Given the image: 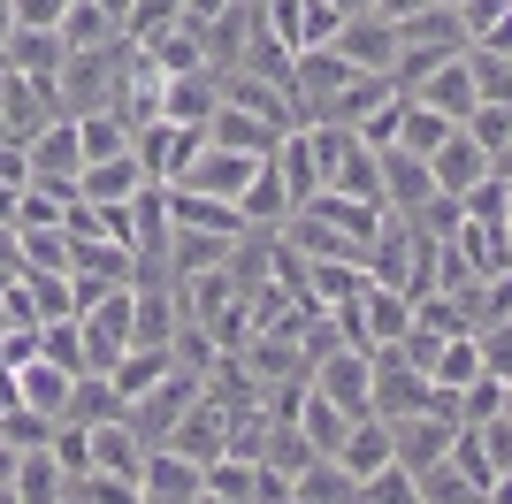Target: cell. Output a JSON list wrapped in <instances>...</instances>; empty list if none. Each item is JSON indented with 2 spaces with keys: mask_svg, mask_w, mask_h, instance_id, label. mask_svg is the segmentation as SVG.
<instances>
[{
  "mask_svg": "<svg viewBox=\"0 0 512 504\" xmlns=\"http://www.w3.org/2000/svg\"><path fill=\"white\" fill-rule=\"evenodd\" d=\"M199 146H207V130H176V123H146L138 138H130V153H138V168H146V184H184V168L199 161Z\"/></svg>",
  "mask_w": 512,
  "mask_h": 504,
  "instance_id": "obj_6",
  "label": "cell"
},
{
  "mask_svg": "<svg viewBox=\"0 0 512 504\" xmlns=\"http://www.w3.org/2000/svg\"><path fill=\"white\" fill-rule=\"evenodd\" d=\"M291 504H360V482H352L337 459H314L299 482H291Z\"/></svg>",
  "mask_w": 512,
  "mask_h": 504,
  "instance_id": "obj_24",
  "label": "cell"
},
{
  "mask_svg": "<svg viewBox=\"0 0 512 504\" xmlns=\"http://www.w3.org/2000/svg\"><path fill=\"white\" fill-rule=\"evenodd\" d=\"M214 107H222V77L214 69H192V77H161V123L176 130H207Z\"/></svg>",
  "mask_w": 512,
  "mask_h": 504,
  "instance_id": "obj_12",
  "label": "cell"
},
{
  "mask_svg": "<svg viewBox=\"0 0 512 504\" xmlns=\"http://www.w3.org/2000/svg\"><path fill=\"white\" fill-rule=\"evenodd\" d=\"M505 222H512V184H505Z\"/></svg>",
  "mask_w": 512,
  "mask_h": 504,
  "instance_id": "obj_44",
  "label": "cell"
},
{
  "mask_svg": "<svg viewBox=\"0 0 512 504\" xmlns=\"http://www.w3.org/2000/svg\"><path fill=\"white\" fill-rule=\"evenodd\" d=\"M199 390H207V375H192V367H176V375L161 382V390H146V398L130 405L123 420H130V428H138V436L153 443V451H161V443H169L176 428H184V413L199 405Z\"/></svg>",
  "mask_w": 512,
  "mask_h": 504,
  "instance_id": "obj_4",
  "label": "cell"
},
{
  "mask_svg": "<svg viewBox=\"0 0 512 504\" xmlns=\"http://www.w3.org/2000/svg\"><path fill=\"white\" fill-rule=\"evenodd\" d=\"M85 375H69V367H54V359H23L16 367V413H31V420H46V428H62L69 420V390H77Z\"/></svg>",
  "mask_w": 512,
  "mask_h": 504,
  "instance_id": "obj_9",
  "label": "cell"
},
{
  "mask_svg": "<svg viewBox=\"0 0 512 504\" xmlns=\"http://www.w3.org/2000/svg\"><path fill=\"white\" fill-rule=\"evenodd\" d=\"M428 176H436V191H444V199H467V191L482 184V176H490V153L474 146L467 130H451L444 146L428 153Z\"/></svg>",
  "mask_w": 512,
  "mask_h": 504,
  "instance_id": "obj_17",
  "label": "cell"
},
{
  "mask_svg": "<svg viewBox=\"0 0 512 504\" xmlns=\"http://www.w3.org/2000/svg\"><path fill=\"white\" fill-rule=\"evenodd\" d=\"M444 413L459 420V428H482V420H497V413H505V382H497V375H482V382H467V390H451V398H444Z\"/></svg>",
  "mask_w": 512,
  "mask_h": 504,
  "instance_id": "obj_27",
  "label": "cell"
},
{
  "mask_svg": "<svg viewBox=\"0 0 512 504\" xmlns=\"http://www.w3.org/2000/svg\"><path fill=\"white\" fill-rule=\"evenodd\" d=\"M23 298H31V314L46 321H77V291H69V275H23Z\"/></svg>",
  "mask_w": 512,
  "mask_h": 504,
  "instance_id": "obj_30",
  "label": "cell"
},
{
  "mask_svg": "<svg viewBox=\"0 0 512 504\" xmlns=\"http://www.w3.org/2000/svg\"><path fill=\"white\" fill-rule=\"evenodd\" d=\"M39 359L69 367V375H85V336H77V321H46V329H39Z\"/></svg>",
  "mask_w": 512,
  "mask_h": 504,
  "instance_id": "obj_34",
  "label": "cell"
},
{
  "mask_svg": "<svg viewBox=\"0 0 512 504\" xmlns=\"http://www.w3.org/2000/svg\"><path fill=\"white\" fill-rule=\"evenodd\" d=\"M253 176H260V161H253V153L199 146V161L184 168V184H169V191H199V199H222V207H237V199L253 191Z\"/></svg>",
  "mask_w": 512,
  "mask_h": 504,
  "instance_id": "obj_10",
  "label": "cell"
},
{
  "mask_svg": "<svg viewBox=\"0 0 512 504\" xmlns=\"http://www.w3.org/2000/svg\"><path fill=\"white\" fill-rule=\"evenodd\" d=\"M8 8H16V31H54L69 0H8Z\"/></svg>",
  "mask_w": 512,
  "mask_h": 504,
  "instance_id": "obj_37",
  "label": "cell"
},
{
  "mask_svg": "<svg viewBox=\"0 0 512 504\" xmlns=\"http://www.w3.org/2000/svg\"><path fill=\"white\" fill-rule=\"evenodd\" d=\"M146 191V168H138V153H115V161H92L85 176H77V199H92V207H130Z\"/></svg>",
  "mask_w": 512,
  "mask_h": 504,
  "instance_id": "obj_19",
  "label": "cell"
},
{
  "mask_svg": "<svg viewBox=\"0 0 512 504\" xmlns=\"http://www.w3.org/2000/svg\"><path fill=\"white\" fill-rule=\"evenodd\" d=\"M490 367H482V344L474 336H444L436 352H428V390H436V405L451 398V390H467V382H482Z\"/></svg>",
  "mask_w": 512,
  "mask_h": 504,
  "instance_id": "obj_22",
  "label": "cell"
},
{
  "mask_svg": "<svg viewBox=\"0 0 512 504\" xmlns=\"http://www.w3.org/2000/svg\"><path fill=\"white\" fill-rule=\"evenodd\" d=\"M329 459H337L352 482H375L383 466H398V451H390V420H375V413L352 420V428H344V443L329 451Z\"/></svg>",
  "mask_w": 512,
  "mask_h": 504,
  "instance_id": "obj_14",
  "label": "cell"
},
{
  "mask_svg": "<svg viewBox=\"0 0 512 504\" xmlns=\"http://www.w3.org/2000/svg\"><path fill=\"white\" fill-rule=\"evenodd\" d=\"M360 504H421V482H413L406 466H383L375 482H360Z\"/></svg>",
  "mask_w": 512,
  "mask_h": 504,
  "instance_id": "obj_35",
  "label": "cell"
},
{
  "mask_svg": "<svg viewBox=\"0 0 512 504\" xmlns=\"http://www.w3.org/2000/svg\"><path fill=\"white\" fill-rule=\"evenodd\" d=\"M306 390L314 398H329L344 420H367V390H375V359L352 352V344H337V352H321L314 367H306Z\"/></svg>",
  "mask_w": 512,
  "mask_h": 504,
  "instance_id": "obj_2",
  "label": "cell"
},
{
  "mask_svg": "<svg viewBox=\"0 0 512 504\" xmlns=\"http://www.w3.org/2000/svg\"><path fill=\"white\" fill-rule=\"evenodd\" d=\"M436 8H451V16H459V8H467V0H436Z\"/></svg>",
  "mask_w": 512,
  "mask_h": 504,
  "instance_id": "obj_43",
  "label": "cell"
},
{
  "mask_svg": "<svg viewBox=\"0 0 512 504\" xmlns=\"http://www.w3.org/2000/svg\"><path fill=\"white\" fill-rule=\"evenodd\" d=\"M62 62H69L62 31H8V77H23V84H54V77H62Z\"/></svg>",
  "mask_w": 512,
  "mask_h": 504,
  "instance_id": "obj_20",
  "label": "cell"
},
{
  "mask_svg": "<svg viewBox=\"0 0 512 504\" xmlns=\"http://www.w3.org/2000/svg\"><path fill=\"white\" fill-rule=\"evenodd\" d=\"M54 31H62V46H69V54H100V46H115V39H123V16H115V8H100V0H69Z\"/></svg>",
  "mask_w": 512,
  "mask_h": 504,
  "instance_id": "obj_23",
  "label": "cell"
},
{
  "mask_svg": "<svg viewBox=\"0 0 512 504\" xmlns=\"http://www.w3.org/2000/svg\"><path fill=\"white\" fill-rule=\"evenodd\" d=\"M451 443H459V420L436 405V413H413V420H390V451L406 474H428V466L451 459Z\"/></svg>",
  "mask_w": 512,
  "mask_h": 504,
  "instance_id": "obj_7",
  "label": "cell"
},
{
  "mask_svg": "<svg viewBox=\"0 0 512 504\" xmlns=\"http://www.w3.org/2000/svg\"><path fill=\"white\" fill-rule=\"evenodd\" d=\"M451 130H459V123H444V115H436V107L406 100V123H398V146H406V153H421V161H428V153L444 146Z\"/></svg>",
  "mask_w": 512,
  "mask_h": 504,
  "instance_id": "obj_31",
  "label": "cell"
},
{
  "mask_svg": "<svg viewBox=\"0 0 512 504\" xmlns=\"http://www.w3.org/2000/svg\"><path fill=\"white\" fill-rule=\"evenodd\" d=\"M344 428H352V420H344V413H337V405H329V398H314V390H306V398H299V436L314 443L321 459H329V451H337V443H344Z\"/></svg>",
  "mask_w": 512,
  "mask_h": 504,
  "instance_id": "obj_29",
  "label": "cell"
},
{
  "mask_svg": "<svg viewBox=\"0 0 512 504\" xmlns=\"http://www.w3.org/2000/svg\"><path fill=\"white\" fill-rule=\"evenodd\" d=\"M207 146H222V153H253V161H268V153L283 146V130H268L260 115H245V107H214V123H207Z\"/></svg>",
  "mask_w": 512,
  "mask_h": 504,
  "instance_id": "obj_21",
  "label": "cell"
},
{
  "mask_svg": "<svg viewBox=\"0 0 512 504\" xmlns=\"http://www.w3.org/2000/svg\"><path fill=\"white\" fill-rule=\"evenodd\" d=\"M199 504H222V497H207V489H199Z\"/></svg>",
  "mask_w": 512,
  "mask_h": 504,
  "instance_id": "obj_47",
  "label": "cell"
},
{
  "mask_svg": "<svg viewBox=\"0 0 512 504\" xmlns=\"http://www.w3.org/2000/svg\"><path fill=\"white\" fill-rule=\"evenodd\" d=\"M352 77H398V23L383 16H344L337 46H329Z\"/></svg>",
  "mask_w": 512,
  "mask_h": 504,
  "instance_id": "obj_5",
  "label": "cell"
},
{
  "mask_svg": "<svg viewBox=\"0 0 512 504\" xmlns=\"http://www.w3.org/2000/svg\"><path fill=\"white\" fill-rule=\"evenodd\" d=\"M0 504H16V489H0Z\"/></svg>",
  "mask_w": 512,
  "mask_h": 504,
  "instance_id": "obj_46",
  "label": "cell"
},
{
  "mask_svg": "<svg viewBox=\"0 0 512 504\" xmlns=\"http://www.w3.org/2000/svg\"><path fill=\"white\" fill-rule=\"evenodd\" d=\"M23 168H31V184L39 191H62V199H77V176H85V146H77V123L69 115H54V123L23 146Z\"/></svg>",
  "mask_w": 512,
  "mask_h": 504,
  "instance_id": "obj_3",
  "label": "cell"
},
{
  "mask_svg": "<svg viewBox=\"0 0 512 504\" xmlns=\"http://www.w3.org/2000/svg\"><path fill=\"white\" fill-rule=\"evenodd\" d=\"M77 146H85V168H92V161H115V153H130V123L115 115V107L77 115Z\"/></svg>",
  "mask_w": 512,
  "mask_h": 504,
  "instance_id": "obj_26",
  "label": "cell"
},
{
  "mask_svg": "<svg viewBox=\"0 0 512 504\" xmlns=\"http://www.w3.org/2000/svg\"><path fill=\"white\" fill-rule=\"evenodd\" d=\"M85 459H92V474L138 489V474H146V459H153V443L138 436L130 420H107V428H85Z\"/></svg>",
  "mask_w": 512,
  "mask_h": 504,
  "instance_id": "obj_11",
  "label": "cell"
},
{
  "mask_svg": "<svg viewBox=\"0 0 512 504\" xmlns=\"http://www.w3.org/2000/svg\"><path fill=\"white\" fill-rule=\"evenodd\" d=\"M474 344H482V367H490L497 382H512V321H497V329H474Z\"/></svg>",
  "mask_w": 512,
  "mask_h": 504,
  "instance_id": "obj_36",
  "label": "cell"
},
{
  "mask_svg": "<svg viewBox=\"0 0 512 504\" xmlns=\"http://www.w3.org/2000/svg\"><path fill=\"white\" fill-rule=\"evenodd\" d=\"M421 8H436V0H375V16H383V23H406V16H421Z\"/></svg>",
  "mask_w": 512,
  "mask_h": 504,
  "instance_id": "obj_39",
  "label": "cell"
},
{
  "mask_svg": "<svg viewBox=\"0 0 512 504\" xmlns=\"http://www.w3.org/2000/svg\"><path fill=\"white\" fill-rule=\"evenodd\" d=\"M16 199H23V184H0V230H16Z\"/></svg>",
  "mask_w": 512,
  "mask_h": 504,
  "instance_id": "obj_40",
  "label": "cell"
},
{
  "mask_svg": "<svg viewBox=\"0 0 512 504\" xmlns=\"http://www.w3.org/2000/svg\"><path fill=\"white\" fill-rule=\"evenodd\" d=\"M375 359V390H367V413L375 420H413V413H436V390H428V375L413 367L398 344L390 352H367Z\"/></svg>",
  "mask_w": 512,
  "mask_h": 504,
  "instance_id": "obj_1",
  "label": "cell"
},
{
  "mask_svg": "<svg viewBox=\"0 0 512 504\" xmlns=\"http://www.w3.org/2000/svg\"><path fill=\"white\" fill-rule=\"evenodd\" d=\"M459 130H467L474 146H482V153H490V161H497V153L512 146V100H482V107H474V115H467V123H459Z\"/></svg>",
  "mask_w": 512,
  "mask_h": 504,
  "instance_id": "obj_32",
  "label": "cell"
},
{
  "mask_svg": "<svg viewBox=\"0 0 512 504\" xmlns=\"http://www.w3.org/2000/svg\"><path fill=\"white\" fill-rule=\"evenodd\" d=\"M375 161H383V207H390V214H413V207H428V199H436V176H428L421 153L383 146Z\"/></svg>",
  "mask_w": 512,
  "mask_h": 504,
  "instance_id": "obj_15",
  "label": "cell"
},
{
  "mask_svg": "<svg viewBox=\"0 0 512 504\" xmlns=\"http://www.w3.org/2000/svg\"><path fill=\"white\" fill-rule=\"evenodd\" d=\"M107 420H123V398H115L107 375H85L77 390H69V420L62 428H107Z\"/></svg>",
  "mask_w": 512,
  "mask_h": 504,
  "instance_id": "obj_25",
  "label": "cell"
},
{
  "mask_svg": "<svg viewBox=\"0 0 512 504\" xmlns=\"http://www.w3.org/2000/svg\"><path fill=\"white\" fill-rule=\"evenodd\" d=\"M16 504H69L77 497V482H69V466L54 459V443H39V451H23L16 459Z\"/></svg>",
  "mask_w": 512,
  "mask_h": 504,
  "instance_id": "obj_18",
  "label": "cell"
},
{
  "mask_svg": "<svg viewBox=\"0 0 512 504\" xmlns=\"http://www.w3.org/2000/svg\"><path fill=\"white\" fill-rule=\"evenodd\" d=\"M0 77H8V46H0Z\"/></svg>",
  "mask_w": 512,
  "mask_h": 504,
  "instance_id": "obj_45",
  "label": "cell"
},
{
  "mask_svg": "<svg viewBox=\"0 0 512 504\" xmlns=\"http://www.w3.org/2000/svg\"><path fill=\"white\" fill-rule=\"evenodd\" d=\"M490 176H505V184H512V146H505V153L490 161Z\"/></svg>",
  "mask_w": 512,
  "mask_h": 504,
  "instance_id": "obj_41",
  "label": "cell"
},
{
  "mask_svg": "<svg viewBox=\"0 0 512 504\" xmlns=\"http://www.w3.org/2000/svg\"><path fill=\"white\" fill-rule=\"evenodd\" d=\"M474 54H497V62H512V8L490 23V31H474Z\"/></svg>",
  "mask_w": 512,
  "mask_h": 504,
  "instance_id": "obj_38",
  "label": "cell"
},
{
  "mask_svg": "<svg viewBox=\"0 0 512 504\" xmlns=\"http://www.w3.org/2000/svg\"><path fill=\"white\" fill-rule=\"evenodd\" d=\"M176 23H184V0H130V8H123V39L153 46L161 31H176Z\"/></svg>",
  "mask_w": 512,
  "mask_h": 504,
  "instance_id": "obj_28",
  "label": "cell"
},
{
  "mask_svg": "<svg viewBox=\"0 0 512 504\" xmlns=\"http://www.w3.org/2000/svg\"><path fill=\"white\" fill-rule=\"evenodd\" d=\"M16 230H69V199H62V191L23 184V199H16Z\"/></svg>",
  "mask_w": 512,
  "mask_h": 504,
  "instance_id": "obj_33",
  "label": "cell"
},
{
  "mask_svg": "<svg viewBox=\"0 0 512 504\" xmlns=\"http://www.w3.org/2000/svg\"><path fill=\"white\" fill-rule=\"evenodd\" d=\"M176 367H184V359H176V344H130V352L107 367V382H115V398H123V413H130V405L146 398V390H161Z\"/></svg>",
  "mask_w": 512,
  "mask_h": 504,
  "instance_id": "obj_13",
  "label": "cell"
},
{
  "mask_svg": "<svg viewBox=\"0 0 512 504\" xmlns=\"http://www.w3.org/2000/svg\"><path fill=\"white\" fill-rule=\"evenodd\" d=\"M406 100L436 107V115H444V123H467L474 107H482V92H474V62H467V54H451V62L421 69V77L406 84Z\"/></svg>",
  "mask_w": 512,
  "mask_h": 504,
  "instance_id": "obj_8",
  "label": "cell"
},
{
  "mask_svg": "<svg viewBox=\"0 0 512 504\" xmlns=\"http://www.w3.org/2000/svg\"><path fill=\"white\" fill-rule=\"evenodd\" d=\"M8 31H16V8H8V0H0V46H8Z\"/></svg>",
  "mask_w": 512,
  "mask_h": 504,
  "instance_id": "obj_42",
  "label": "cell"
},
{
  "mask_svg": "<svg viewBox=\"0 0 512 504\" xmlns=\"http://www.w3.org/2000/svg\"><path fill=\"white\" fill-rule=\"evenodd\" d=\"M199 489H207V474L184 451H153L138 474V504H199Z\"/></svg>",
  "mask_w": 512,
  "mask_h": 504,
  "instance_id": "obj_16",
  "label": "cell"
}]
</instances>
